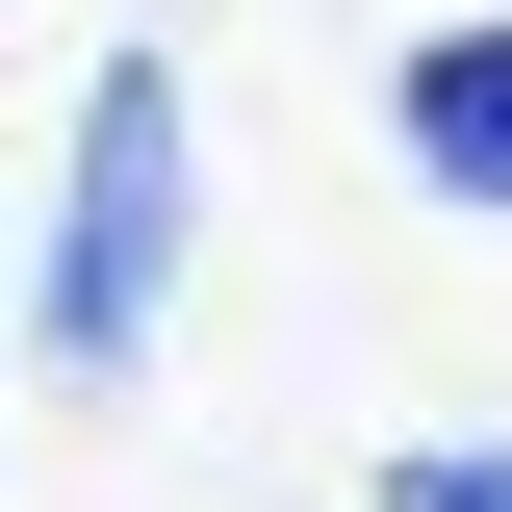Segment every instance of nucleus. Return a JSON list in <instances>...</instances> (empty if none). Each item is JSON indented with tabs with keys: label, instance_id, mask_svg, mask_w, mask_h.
Masks as SVG:
<instances>
[{
	"label": "nucleus",
	"instance_id": "obj_1",
	"mask_svg": "<svg viewBox=\"0 0 512 512\" xmlns=\"http://www.w3.org/2000/svg\"><path fill=\"white\" fill-rule=\"evenodd\" d=\"M154 308H180V77L103 52V103H77V205H52V333L128 384Z\"/></svg>",
	"mask_w": 512,
	"mask_h": 512
},
{
	"label": "nucleus",
	"instance_id": "obj_2",
	"mask_svg": "<svg viewBox=\"0 0 512 512\" xmlns=\"http://www.w3.org/2000/svg\"><path fill=\"white\" fill-rule=\"evenodd\" d=\"M384 103H410V180L436 205H512V26H436Z\"/></svg>",
	"mask_w": 512,
	"mask_h": 512
},
{
	"label": "nucleus",
	"instance_id": "obj_3",
	"mask_svg": "<svg viewBox=\"0 0 512 512\" xmlns=\"http://www.w3.org/2000/svg\"><path fill=\"white\" fill-rule=\"evenodd\" d=\"M384 512H512V461H487V436H410V461H384Z\"/></svg>",
	"mask_w": 512,
	"mask_h": 512
}]
</instances>
